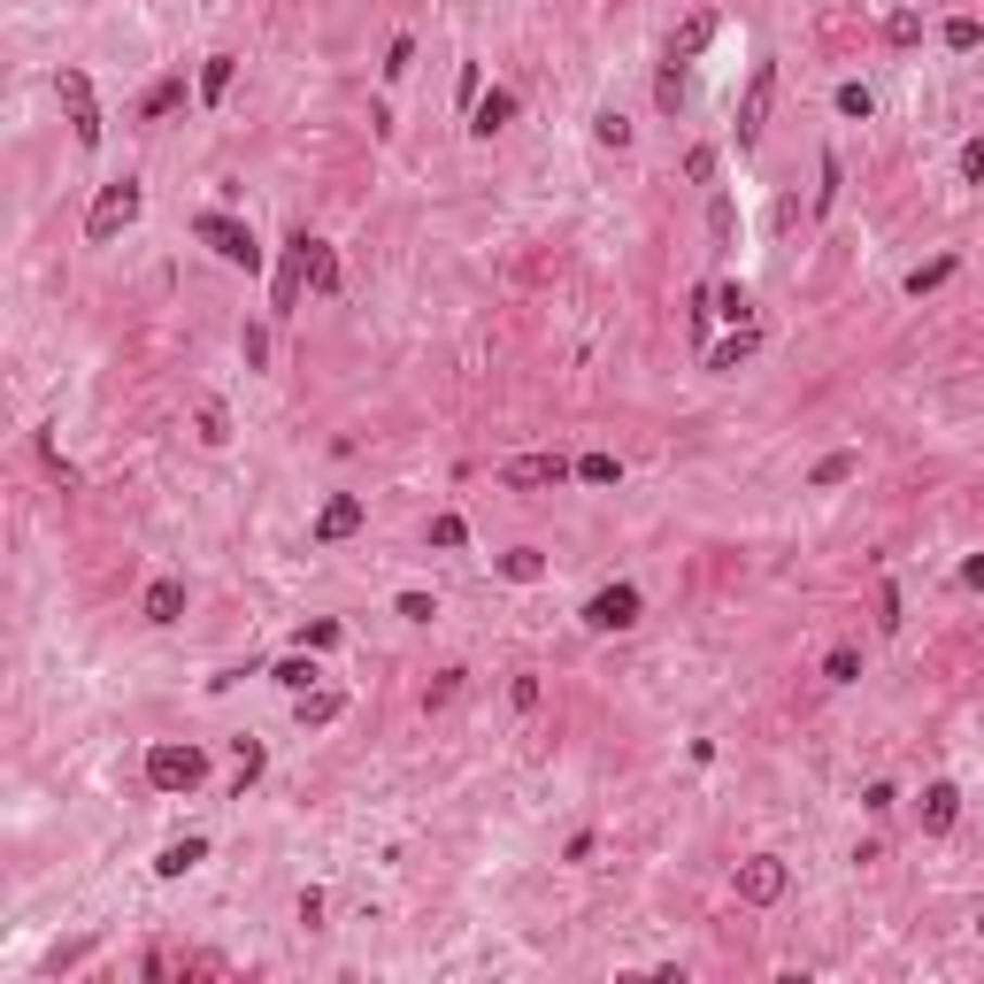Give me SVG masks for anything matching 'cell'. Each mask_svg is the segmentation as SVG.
Masks as SVG:
<instances>
[{
  "label": "cell",
  "instance_id": "cell-27",
  "mask_svg": "<svg viewBox=\"0 0 984 984\" xmlns=\"http://www.w3.org/2000/svg\"><path fill=\"white\" fill-rule=\"evenodd\" d=\"M423 539H431L438 554H455V547H470V523H462V515H431V531H423Z\"/></svg>",
  "mask_w": 984,
  "mask_h": 984
},
{
  "label": "cell",
  "instance_id": "cell-26",
  "mask_svg": "<svg viewBox=\"0 0 984 984\" xmlns=\"http://www.w3.org/2000/svg\"><path fill=\"white\" fill-rule=\"evenodd\" d=\"M270 677H278V685H285V692H308V685H316V677H323V669H316V654H308V647H301V654H285V662H278V669H270Z\"/></svg>",
  "mask_w": 984,
  "mask_h": 984
},
{
  "label": "cell",
  "instance_id": "cell-18",
  "mask_svg": "<svg viewBox=\"0 0 984 984\" xmlns=\"http://www.w3.org/2000/svg\"><path fill=\"white\" fill-rule=\"evenodd\" d=\"M301 285H308V254H301V231L285 239V278H278V316L301 308Z\"/></svg>",
  "mask_w": 984,
  "mask_h": 984
},
{
  "label": "cell",
  "instance_id": "cell-9",
  "mask_svg": "<svg viewBox=\"0 0 984 984\" xmlns=\"http://www.w3.org/2000/svg\"><path fill=\"white\" fill-rule=\"evenodd\" d=\"M362 523H370V500H362V493H331V500H323V515H316V547L354 539Z\"/></svg>",
  "mask_w": 984,
  "mask_h": 984
},
{
  "label": "cell",
  "instance_id": "cell-33",
  "mask_svg": "<svg viewBox=\"0 0 984 984\" xmlns=\"http://www.w3.org/2000/svg\"><path fill=\"white\" fill-rule=\"evenodd\" d=\"M854 677H861V654L854 647H831L823 654V685H854Z\"/></svg>",
  "mask_w": 984,
  "mask_h": 984
},
{
  "label": "cell",
  "instance_id": "cell-19",
  "mask_svg": "<svg viewBox=\"0 0 984 984\" xmlns=\"http://www.w3.org/2000/svg\"><path fill=\"white\" fill-rule=\"evenodd\" d=\"M854 477H861V455H854V446H839V455H823V462L808 470L816 493H839V485H854Z\"/></svg>",
  "mask_w": 984,
  "mask_h": 984
},
{
  "label": "cell",
  "instance_id": "cell-46",
  "mask_svg": "<svg viewBox=\"0 0 984 984\" xmlns=\"http://www.w3.org/2000/svg\"><path fill=\"white\" fill-rule=\"evenodd\" d=\"M877 623H884V631H900V592H892V585L877 592Z\"/></svg>",
  "mask_w": 984,
  "mask_h": 984
},
{
  "label": "cell",
  "instance_id": "cell-4",
  "mask_svg": "<svg viewBox=\"0 0 984 984\" xmlns=\"http://www.w3.org/2000/svg\"><path fill=\"white\" fill-rule=\"evenodd\" d=\"M54 93H62V108H69V139L93 154V146H101V101H93V77H85V69H54Z\"/></svg>",
  "mask_w": 984,
  "mask_h": 984
},
{
  "label": "cell",
  "instance_id": "cell-25",
  "mask_svg": "<svg viewBox=\"0 0 984 984\" xmlns=\"http://www.w3.org/2000/svg\"><path fill=\"white\" fill-rule=\"evenodd\" d=\"M193 431H201V446H231V408H223V400H201Z\"/></svg>",
  "mask_w": 984,
  "mask_h": 984
},
{
  "label": "cell",
  "instance_id": "cell-3",
  "mask_svg": "<svg viewBox=\"0 0 984 984\" xmlns=\"http://www.w3.org/2000/svg\"><path fill=\"white\" fill-rule=\"evenodd\" d=\"M139 208H146V193H139V177H116V186H101V201H93V216H85V239L93 246H108L124 223H139Z\"/></svg>",
  "mask_w": 984,
  "mask_h": 984
},
{
  "label": "cell",
  "instance_id": "cell-20",
  "mask_svg": "<svg viewBox=\"0 0 984 984\" xmlns=\"http://www.w3.org/2000/svg\"><path fill=\"white\" fill-rule=\"evenodd\" d=\"M186 615V577H154L146 585V623H177Z\"/></svg>",
  "mask_w": 984,
  "mask_h": 984
},
{
  "label": "cell",
  "instance_id": "cell-43",
  "mask_svg": "<svg viewBox=\"0 0 984 984\" xmlns=\"http://www.w3.org/2000/svg\"><path fill=\"white\" fill-rule=\"evenodd\" d=\"M455 93H462V108H477V93H485V69H477V62H462V85H455Z\"/></svg>",
  "mask_w": 984,
  "mask_h": 984
},
{
  "label": "cell",
  "instance_id": "cell-1",
  "mask_svg": "<svg viewBox=\"0 0 984 984\" xmlns=\"http://www.w3.org/2000/svg\"><path fill=\"white\" fill-rule=\"evenodd\" d=\"M146 784H154V792H201V784H208V754L162 739V746H146Z\"/></svg>",
  "mask_w": 984,
  "mask_h": 984
},
{
  "label": "cell",
  "instance_id": "cell-7",
  "mask_svg": "<svg viewBox=\"0 0 984 984\" xmlns=\"http://www.w3.org/2000/svg\"><path fill=\"white\" fill-rule=\"evenodd\" d=\"M731 884H739V900H746V908H777V900H784V884H792V869H784L777 854H746V861L731 869Z\"/></svg>",
  "mask_w": 984,
  "mask_h": 984
},
{
  "label": "cell",
  "instance_id": "cell-5",
  "mask_svg": "<svg viewBox=\"0 0 984 984\" xmlns=\"http://www.w3.org/2000/svg\"><path fill=\"white\" fill-rule=\"evenodd\" d=\"M577 615H585V631H631V623L647 615V592L639 585H600Z\"/></svg>",
  "mask_w": 984,
  "mask_h": 984
},
{
  "label": "cell",
  "instance_id": "cell-47",
  "mask_svg": "<svg viewBox=\"0 0 984 984\" xmlns=\"http://www.w3.org/2000/svg\"><path fill=\"white\" fill-rule=\"evenodd\" d=\"M408 62H416V39H393V54H385V77H408Z\"/></svg>",
  "mask_w": 984,
  "mask_h": 984
},
{
  "label": "cell",
  "instance_id": "cell-16",
  "mask_svg": "<svg viewBox=\"0 0 984 984\" xmlns=\"http://www.w3.org/2000/svg\"><path fill=\"white\" fill-rule=\"evenodd\" d=\"M169 108H186V69H162V77L146 85V101H139V116H146V124H162Z\"/></svg>",
  "mask_w": 984,
  "mask_h": 984
},
{
  "label": "cell",
  "instance_id": "cell-10",
  "mask_svg": "<svg viewBox=\"0 0 984 984\" xmlns=\"http://www.w3.org/2000/svg\"><path fill=\"white\" fill-rule=\"evenodd\" d=\"M954 816H961V792L938 777V784H923V800H916V823H923V839H946L954 831Z\"/></svg>",
  "mask_w": 984,
  "mask_h": 984
},
{
  "label": "cell",
  "instance_id": "cell-15",
  "mask_svg": "<svg viewBox=\"0 0 984 984\" xmlns=\"http://www.w3.org/2000/svg\"><path fill=\"white\" fill-rule=\"evenodd\" d=\"M231 85H239V54H208L201 62V108H223Z\"/></svg>",
  "mask_w": 984,
  "mask_h": 984
},
{
  "label": "cell",
  "instance_id": "cell-37",
  "mask_svg": "<svg viewBox=\"0 0 984 984\" xmlns=\"http://www.w3.org/2000/svg\"><path fill=\"white\" fill-rule=\"evenodd\" d=\"M393 615H400V623H431V615H438V600H431V592H400V600H393Z\"/></svg>",
  "mask_w": 984,
  "mask_h": 984
},
{
  "label": "cell",
  "instance_id": "cell-45",
  "mask_svg": "<svg viewBox=\"0 0 984 984\" xmlns=\"http://www.w3.org/2000/svg\"><path fill=\"white\" fill-rule=\"evenodd\" d=\"M685 177H700V186H707V177H715V146H692V154H685Z\"/></svg>",
  "mask_w": 984,
  "mask_h": 984
},
{
  "label": "cell",
  "instance_id": "cell-14",
  "mask_svg": "<svg viewBox=\"0 0 984 984\" xmlns=\"http://www.w3.org/2000/svg\"><path fill=\"white\" fill-rule=\"evenodd\" d=\"M201 861H208V839L186 831V839H169V846L154 854V877H186V869H201Z\"/></svg>",
  "mask_w": 984,
  "mask_h": 984
},
{
  "label": "cell",
  "instance_id": "cell-48",
  "mask_svg": "<svg viewBox=\"0 0 984 984\" xmlns=\"http://www.w3.org/2000/svg\"><path fill=\"white\" fill-rule=\"evenodd\" d=\"M892 800H900V792H892V784H884V777H877V784H869V792H861V808H869V816H884V808H892Z\"/></svg>",
  "mask_w": 984,
  "mask_h": 984
},
{
  "label": "cell",
  "instance_id": "cell-6",
  "mask_svg": "<svg viewBox=\"0 0 984 984\" xmlns=\"http://www.w3.org/2000/svg\"><path fill=\"white\" fill-rule=\"evenodd\" d=\"M570 477H577L570 455H508V462H500V485H508V493H554V485H570Z\"/></svg>",
  "mask_w": 984,
  "mask_h": 984
},
{
  "label": "cell",
  "instance_id": "cell-31",
  "mask_svg": "<svg viewBox=\"0 0 984 984\" xmlns=\"http://www.w3.org/2000/svg\"><path fill=\"white\" fill-rule=\"evenodd\" d=\"M338 639H346V623H331V615H316V623H301V647H308V654H331Z\"/></svg>",
  "mask_w": 984,
  "mask_h": 984
},
{
  "label": "cell",
  "instance_id": "cell-42",
  "mask_svg": "<svg viewBox=\"0 0 984 984\" xmlns=\"http://www.w3.org/2000/svg\"><path fill=\"white\" fill-rule=\"evenodd\" d=\"M839 201V154H823V186H816V216Z\"/></svg>",
  "mask_w": 984,
  "mask_h": 984
},
{
  "label": "cell",
  "instance_id": "cell-36",
  "mask_svg": "<svg viewBox=\"0 0 984 984\" xmlns=\"http://www.w3.org/2000/svg\"><path fill=\"white\" fill-rule=\"evenodd\" d=\"M239 354H246V370H261V362H270V331L246 323V331H239Z\"/></svg>",
  "mask_w": 984,
  "mask_h": 984
},
{
  "label": "cell",
  "instance_id": "cell-41",
  "mask_svg": "<svg viewBox=\"0 0 984 984\" xmlns=\"http://www.w3.org/2000/svg\"><path fill=\"white\" fill-rule=\"evenodd\" d=\"M961 186H984V139L961 146Z\"/></svg>",
  "mask_w": 984,
  "mask_h": 984
},
{
  "label": "cell",
  "instance_id": "cell-44",
  "mask_svg": "<svg viewBox=\"0 0 984 984\" xmlns=\"http://www.w3.org/2000/svg\"><path fill=\"white\" fill-rule=\"evenodd\" d=\"M293 916H301V923H308V931H316V923H323V892H316V884H308V892H301V900H293Z\"/></svg>",
  "mask_w": 984,
  "mask_h": 984
},
{
  "label": "cell",
  "instance_id": "cell-13",
  "mask_svg": "<svg viewBox=\"0 0 984 984\" xmlns=\"http://www.w3.org/2000/svg\"><path fill=\"white\" fill-rule=\"evenodd\" d=\"M508 124H515V93H508V85L477 93V108H470V131H477V139H493V131H508Z\"/></svg>",
  "mask_w": 984,
  "mask_h": 984
},
{
  "label": "cell",
  "instance_id": "cell-28",
  "mask_svg": "<svg viewBox=\"0 0 984 984\" xmlns=\"http://www.w3.org/2000/svg\"><path fill=\"white\" fill-rule=\"evenodd\" d=\"M839 116H854V124H869V116H877V93H869L861 77H846V85H839Z\"/></svg>",
  "mask_w": 984,
  "mask_h": 984
},
{
  "label": "cell",
  "instance_id": "cell-29",
  "mask_svg": "<svg viewBox=\"0 0 984 984\" xmlns=\"http://www.w3.org/2000/svg\"><path fill=\"white\" fill-rule=\"evenodd\" d=\"M592 139L623 154V146H631V116H623V108H600V116H592Z\"/></svg>",
  "mask_w": 984,
  "mask_h": 984
},
{
  "label": "cell",
  "instance_id": "cell-21",
  "mask_svg": "<svg viewBox=\"0 0 984 984\" xmlns=\"http://www.w3.org/2000/svg\"><path fill=\"white\" fill-rule=\"evenodd\" d=\"M338 715H346V692H338V685L301 692V731H323V724H338Z\"/></svg>",
  "mask_w": 984,
  "mask_h": 984
},
{
  "label": "cell",
  "instance_id": "cell-40",
  "mask_svg": "<svg viewBox=\"0 0 984 984\" xmlns=\"http://www.w3.org/2000/svg\"><path fill=\"white\" fill-rule=\"evenodd\" d=\"M508 700H515V707L531 715V707H539V677H531V669H515V685H508Z\"/></svg>",
  "mask_w": 984,
  "mask_h": 984
},
{
  "label": "cell",
  "instance_id": "cell-2",
  "mask_svg": "<svg viewBox=\"0 0 984 984\" xmlns=\"http://www.w3.org/2000/svg\"><path fill=\"white\" fill-rule=\"evenodd\" d=\"M193 239H208L231 270H246V278H261V239L239 223V216H223V208H208V216H193Z\"/></svg>",
  "mask_w": 984,
  "mask_h": 984
},
{
  "label": "cell",
  "instance_id": "cell-39",
  "mask_svg": "<svg viewBox=\"0 0 984 984\" xmlns=\"http://www.w3.org/2000/svg\"><path fill=\"white\" fill-rule=\"evenodd\" d=\"M455 685H462V669H438V677L423 685V707H446V700H455Z\"/></svg>",
  "mask_w": 984,
  "mask_h": 984
},
{
  "label": "cell",
  "instance_id": "cell-17",
  "mask_svg": "<svg viewBox=\"0 0 984 984\" xmlns=\"http://www.w3.org/2000/svg\"><path fill=\"white\" fill-rule=\"evenodd\" d=\"M707 39H715V9H692V16H685V24L669 31V62H692V54H700Z\"/></svg>",
  "mask_w": 984,
  "mask_h": 984
},
{
  "label": "cell",
  "instance_id": "cell-11",
  "mask_svg": "<svg viewBox=\"0 0 984 984\" xmlns=\"http://www.w3.org/2000/svg\"><path fill=\"white\" fill-rule=\"evenodd\" d=\"M301 254H308V293H338V246L331 239H316V231H301Z\"/></svg>",
  "mask_w": 984,
  "mask_h": 984
},
{
  "label": "cell",
  "instance_id": "cell-38",
  "mask_svg": "<svg viewBox=\"0 0 984 984\" xmlns=\"http://www.w3.org/2000/svg\"><path fill=\"white\" fill-rule=\"evenodd\" d=\"M39 462H47V470H54L62 485H85V477H77V462H62V446H54L47 431H39Z\"/></svg>",
  "mask_w": 984,
  "mask_h": 984
},
{
  "label": "cell",
  "instance_id": "cell-30",
  "mask_svg": "<svg viewBox=\"0 0 984 984\" xmlns=\"http://www.w3.org/2000/svg\"><path fill=\"white\" fill-rule=\"evenodd\" d=\"M715 316L724 323H754V293L746 285H715Z\"/></svg>",
  "mask_w": 984,
  "mask_h": 984
},
{
  "label": "cell",
  "instance_id": "cell-35",
  "mask_svg": "<svg viewBox=\"0 0 984 984\" xmlns=\"http://www.w3.org/2000/svg\"><path fill=\"white\" fill-rule=\"evenodd\" d=\"M654 101H662V108H685V62H669V69L654 77Z\"/></svg>",
  "mask_w": 984,
  "mask_h": 984
},
{
  "label": "cell",
  "instance_id": "cell-8",
  "mask_svg": "<svg viewBox=\"0 0 984 984\" xmlns=\"http://www.w3.org/2000/svg\"><path fill=\"white\" fill-rule=\"evenodd\" d=\"M769 101H777V62H754V77H746V101H739V146H754V139H762V124H769Z\"/></svg>",
  "mask_w": 984,
  "mask_h": 984
},
{
  "label": "cell",
  "instance_id": "cell-32",
  "mask_svg": "<svg viewBox=\"0 0 984 984\" xmlns=\"http://www.w3.org/2000/svg\"><path fill=\"white\" fill-rule=\"evenodd\" d=\"M884 39H892V47H923V16H916V9H892V16H884Z\"/></svg>",
  "mask_w": 984,
  "mask_h": 984
},
{
  "label": "cell",
  "instance_id": "cell-12",
  "mask_svg": "<svg viewBox=\"0 0 984 984\" xmlns=\"http://www.w3.org/2000/svg\"><path fill=\"white\" fill-rule=\"evenodd\" d=\"M754 354H762V331H754V323H731L724 346H707V370H715V378H731L739 362H754Z\"/></svg>",
  "mask_w": 984,
  "mask_h": 984
},
{
  "label": "cell",
  "instance_id": "cell-23",
  "mask_svg": "<svg viewBox=\"0 0 984 984\" xmlns=\"http://www.w3.org/2000/svg\"><path fill=\"white\" fill-rule=\"evenodd\" d=\"M954 270H961V254H931V261H916V270H908V293L923 301V293H938Z\"/></svg>",
  "mask_w": 984,
  "mask_h": 984
},
{
  "label": "cell",
  "instance_id": "cell-24",
  "mask_svg": "<svg viewBox=\"0 0 984 984\" xmlns=\"http://www.w3.org/2000/svg\"><path fill=\"white\" fill-rule=\"evenodd\" d=\"M938 47H946V54H976V47H984V24H976V16H946V24H938Z\"/></svg>",
  "mask_w": 984,
  "mask_h": 984
},
{
  "label": "cell",
  "instance_id": "cell-34",
  "mask_svg": "<svg viewBox=\"0 0 984 984\" xmlns=\"http://www.w3.org/2000/svg\"><path fill=\"white\" fill-rule=\"evenodd\" d=\"M615 477H623L615 455H585V462H577V485H615Z\"/></svg>",
  "mask_w": 984,
  "mask_h": 984
},
{
  "label": "cell",
  "instance_id": "cell-49",
  "mask_svg": "<svg viewBox=\"0 0 984 984\" xmlns=\"http://www.w3.org/2000/svg\"><path fill=\"white\" fill-rule=\"evenodd\" d=\"M961 585H969V592H984V554H969V562H961Z\"/></svg>",
  "mask_w": 984,
  "mask_h": 984
},
{
  "label": "cell",
  "instance_id": "cell-22",
  "mask_svg": "<svg viewBox=\"0 0 984 984\" xmlns=\"http://www.w3.org/2000/svg\"><path fill=\"white\" fill-rule=\"evenodd\" d=\"M493 570H500L508 585H539V577H547V554H539V547H508Z\"/></svg>",
  "mask_w": 984,
  "mask_h": 984
}]
</instances>
